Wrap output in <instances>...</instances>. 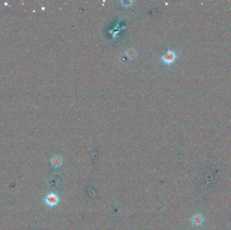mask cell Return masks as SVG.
<instances>
[{
    "mask_svg": "<svg viewBox=\"0 0 231 230\" xmlns=\"http://www.w3.org/2000/svg\"><path fill=\"white\" fill-rule=\"evenodd\" d=\"M178 58L176 52L173 49H168L167 52L160 57L161 61L166 65L173 64Z\"/></svg>",
    "mask_w": 231,
    "mask_h": 230,
    "instance_id": "1",
    "label": "cell"
},
{
    "mask_svg": "<svg viewBox=\"0 0 231 230\" xmlns=\"http://www.w3.org/2000/svg\"><path fill=\"white\" fill-rule=\"evenodd\" d=\"M59 201V197L57 196V194H55V193H49V194L47 195L45 199V204L50 207H53L56 206L57 204H58Z\"/></svg>",
    "mask_w": 231,
    "mask_h": 230,
    "instance_id": "2",
    "label": "cell"
},
{
    "mask_svg": "<svg viewBox=\"0 0 231 230\" xmlns=\"http://www.w3.org/2000/svg\"><path fill=\"white\" fill-rule=\"evenodd\" d=\"M63 159L60 155H53L51 158V164L54 167H59L62 165Z\"/></svg>",
    "mask_w": 231,
    "mask_h": 230,
    "instance_id": "3",
    "label": "cell"
},
{
    "mask_svg": "<svg viewBox=\"0 0 231 230\" xmlns=\"http://www.w3.org/2000/svg\"><path fill=\"white\" fill-rule=\"evenodd\" d=\"M204 220L203 215L200 213L194 215L193 216L191 217V223H192L194 225H196V226L201 225L202 224H203Z\"/></svg>",
    "mask_w": 231,
    "mask_h": 230,
    "instance_id": "4",
    "label": "cell"
},
{
    "mask_svg": "<svg viewBox=\"0 0 231 230\" xmlns=\"http://www.w3.org/2000/svg\"><path fill=\"white\" fill-rule=\"evenodd\" d=\"M125 54L130 60H133L136 57L137 52L134 48H129L125 51Z\"/></svg>",
    "mask_w": 231,
    "mask_h": 230,
    "instance_id": "5",
    "label": "cell"
},
{
    "mask_svg": "<svg viewBox=\"0 0 231 230\" xmlns=\"http://www.w3.org/2000/svg\"><path fill=\"white\" fill-rule=\"evenodd\" d=\"M134 2L133 1H128V2H126V1H122L120 2V3L122 4V6H124V7H128V6H131L132 3Z\"/></svg>",
    "mask_w": 231,
    "mask_h": 230,
    "instance_id": "6",
    "label": "cell"
}]
</instances>
